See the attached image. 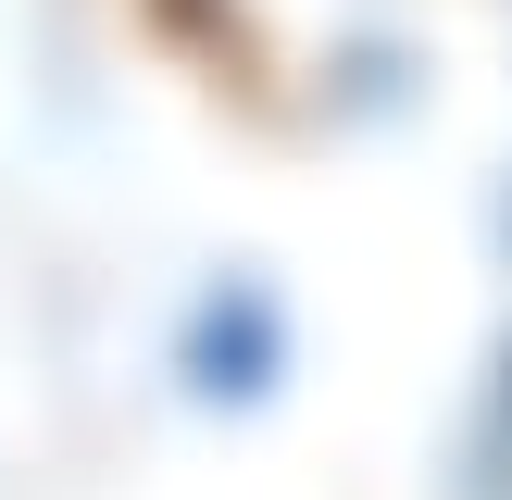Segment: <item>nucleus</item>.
<instances>
[{
    "instance_id": "nucleus-1",
    "label": "nucleus",
    "mask_w": 512,
    "mask_h": 500,
    "mask_svg": "<svg viewBox=\"0 0 512 500\" xmlns=\"http://www.w3.org/2000/svg\"><path fill=\"white\" fill-rule=\"evenodd\" d=\"M188 388L200 400H263L275 375H288V313H275V288H250V275H225L213 300L188 313Z\"/></svg>"
}]
</instances>
